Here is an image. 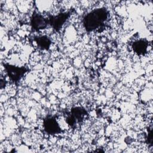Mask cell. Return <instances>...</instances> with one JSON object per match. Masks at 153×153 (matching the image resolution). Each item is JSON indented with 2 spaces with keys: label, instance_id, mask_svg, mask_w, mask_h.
Returning <instances> with one entry per match:
<instances>
[{
  "label": "cell",
  "instance_id": "6da1fadb",
  "mask_svg": "<svg viewBox=\"0 0 153 153\" xmlns=\"http://www.w3.org/2000/svg\"><path fill=\"white\" fill-rule=\"evenodd\" d=\"M108 17V12L105 8L96 9L84 17V26L88 31L94 30L100 27L106 20Z\"/></svg>",
  "mask_w": 153,
  "mask_h": 153
},
{
  "label": "cell",
  "instance_id": "7a4b0ae2",
  "mask_svg": "<svg viewBox=\"0 0 153 153\" xmlns=\"http://www.w3.org/2000/svg\"><path fill=\"white\" fill-rule=\"evenodd\" d=\"M48 20L41 14H34L31 19V25L33 29L41 30L47 27Z\"/></svg>",
  "mask_w": 153,
  "mask_h": 153
},
{
  "label": "cell",
  "instance_id": "3957f363",
  "mask_svg": "<svg viewBox=\"0 0 153 153\" xmlns=\"http://www.w3.org/2000/svg\"><path fill=\"white\" fill-rule=\"evenodd\" d=\"M45 130L50 134H56L60 131L57 121L53 118H48L44 121Z\"/></svg>",
  "mask_w": 153,
  "mask_h": 153
},
{
  "label": "cell",
  "instance_id": "277c9868",
  "mask_svg": "<svg viewBox=\"0 0 153 153\" xmlns=\"http://www.w3.org/2000/svg\"><path fill=\"white\" fill-rule=\"evenodd\" d=\"M69 14L68 13H61L57 14V16L53 17L50 20V23L53 26V28L57 30L59 29L62 25L65 23L66 19L68 18Z\"/></svg>",
  "mask_w": 153,
  "mask_h": 153
},
{
  "label": "cell",
  "instance_id": "5b68a950",
  "mask_svg": "<svg viewBox=\"0 0 153 153\" xmlns=\"http://www.w3.org/2000/svg\"><path fill=\"white\" fill-rule=\"evenodd\" d=\"M132 47L134 51L137 54H143L146 52L148 43L145 40H138L133 43Z\"/></svg>",
  "mask_w": 153,
  "mask_h": 153
},
{
  "label": "cell",
  "instance_id": "8992f818",
  "mask_svg": "<svg viewBox=\"0 0 153 153\" xmlns=\"http://www.w3.org/2000/svg\"><path fill=\"white\" fill-rule=\"evenodd\" d=\"M7 68L8 73L10 76L13 80L19 79L21 76V75L23 74V72H25L24 69L21 68H18L15 66H8Z\"/></svg>",
  "mask_w": 153,
  "mask_h": 153
},
{
  "label": "cell",
  "instance_id": "52a82bcc",
  "mask_svg": "<svg viewBox=\"0 0 153 153\" xmlns=\"http://www.w3.org/2000/svg\"><path fill=\"white\" fill-rule=\"evenodd\" d=\"M71 113V115L75 118L76 121L80 122L83 120L84 116L85 115L86 112L81 107H76L72 109Z\"/></svg>",
  "mask_w": 153,
  "mask_h": 153
},
{
  "label": "cell",
  "instance_id": "ba28073f",
  "mask_svg": "<svg viewBox=\"0 0 153 153\" xmlns=\"http://www.w3.org/2000/svg\"><path fill=\"white\" fill-rule=\"evenodd\" d=\"M37 44L40 48L42 49H47L50 47L51 41L47 36H42L38 38L37 39Z\"/></svg>",
  "mask_w": 153,
  "mask_h": 153
}]
</instances>
